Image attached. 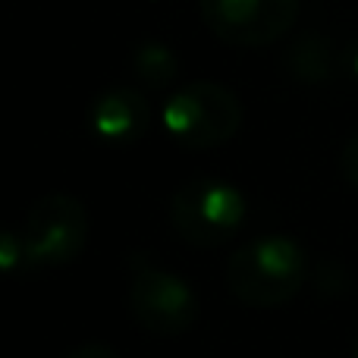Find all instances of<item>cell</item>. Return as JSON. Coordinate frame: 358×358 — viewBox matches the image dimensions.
<instances>
[{
    "mask_svg": "<svg viewBox=\"0 0 358 358\" xmlns=\"http://www.w3.org/2000/svg\"><path fill=\"white\" fill-rule=\"evenodd\" d=\"M286 66L296 79L302 82H327L334 76V57H330V44L317 35H305L299 44H292Z\"/></svg>",
    "mask_w": 358,
    "mask_h": 358,
    "instance_id": "cell-9",
    "label": "cell"
},
{
    "mask_svg": "<svg viewBox=\"0 0 358 358\" xmlns=\"http://www.w3.org/2000/svg\"><path fill=\"white\" fill-rule=\"evenodd\" d=\"M227 289L248 308H280L302 292L308 255L289 236H258L227 261Z\"/></svg>",
    "mask_w": 358,
    "mask_h": 358,
    "instance_id": "cell-1",
    "label": "cell"
},
{
    "mask_svg": "<svg viewBox=\"0 0 358 358\" xmlns=\"http://www.w3.org/2000/svg\"><path fill=\"white\" fill-rule=\"evenodd\" d=\"M340 173L358 192V129L346 138V145H343V151H340Z\"/></svg>",
    "mask_w": 358,
    "mask_h": 358,
    "instance_id": "cell-10",
    "label": "cell"
},
{
    "mask_svg": "<svg viewBox=\"0 0 358 358\" xmlns=\"http://www.w3.org/2000/svg\"><path fill=\"white\" fill-rule=\"evenodd\" d=\"M242 101L233 88L198 79L176 88L161 110V123L176 145L189 151H210L227 145L242 129Z\"/></svg>",
    "mask_w": 358,
    "mask_h": 358,
    "instance_id": "cell-2",
    "label": "cell"
},
{
    "mask_svg": "<svg viewBox=\"0 0 358 358\" xmlns=\"http://www.w3.org/2000/svg\"><path fill=\"white\" fill-rule=\"evenodd\" d=\"M245 195L227 179H189L170 198V223L189 245L217 248L245 223Z\"/></svg>",
    "mask_w": 358,
    "mask_h": 358,
    "instance_id": "cell-4",
    "label": "cell"
},
{
    "mask_svg": "<svg viewBox=\"0 0 358 358\" xmlns=\"http://www.w3.org/2000/svg\"><path fill=\"white\" fill-rule=\"evenodd\" d=\"M349 73H352L355 79H358V44H355L352 50H349Z\"/></svg>",
    "mask_w": 358,
    "mask_h": 358,
    "instance_id": "cell-12",
    "label": "cell"
},
{
    "mask_svg": "<svg viewBox=\"0 0 358 358\" xmlns=\"http://www.w3.org/2000/svg\"><path fill=\"white\" fill-rule=\"evenodd\" d=\"M129 308L132 317L155 336H179L195 327L198 321V296L182 277L151 264L136 261L132 264L129 286Z\"/></svg>",
    "mask_w": 358,
    "mask_h": 358,
    "instance_id": "cell-5",
    "label": "cell"
},
{
    "mask_svg": "<svg viewBox=\"0 0 358 358\" xmlns=\"http://www.w3.org/2000/svg\"><path fill=\"white\" fill-rule=\"evenodd\" d=\"M352 358H358V336H355V346H352Z\"/></svg>",
    "mask_w": 358,
    "mask_h": 358,
    "instance_id": "cell-13",
    "label": "cell"
},
{
    "mask_svg": "<svg viewBox=\"0 0 358 358\" xmlns=\"http://www.w3.org/2000/svg\"><path fill=\"white\" fill-rule=\"evenodd\" d=\"M92 132L107 145H132L151 129V104L136 88H107L88 110Z\"/></svg>",
    "mask_w": 358,
    "mask_h": 358,
    "instance_id": "cell-7",
    "label": "cell"
},
{
    "mask_svg": "<svg viewBox=\"0 0 358 358\" xmlns=\"http://www.w3.org/2000/svg\"><path fill=\"white\" fill-rule=\"evenodd\" d=\"M13 236L19 245L22 271L69 264L79 258L88 242V210L76 195L50 192L31 204L22 227Z\"/></svg>",
    "mask_w": 358,
    "mask_h": 358,
    "instance_id": "cell-3",
    "label": "cell"
},
{
    "mask_svg": "<svg viewBox=\"0 0 358 358\" xmlns=\"http://www.w3.org/2000/svg\"><path fill=\"white\" fill-rule=\"evenodd\" d=\"M66 358H120V355L110 346H104V343H85V346L73 349Z\"/></svg>",
    "mask_w": 358,
    "mask_h": 358,
    "instance_id": "cell-11",
    "label": "cell"
},
{
    "mask_svg": "<svg viewBox=\"0 0 358 358\" xmlns=\"http://www.w3.org/2000/svg\"><path fill=\"white\" fill-rule=\"evenodd\" d=\"M132 76L148 88H167L179 73V57L164 41H142L129 57Z\"/></svg>",
    "mask_w": 358,
    "mask_h": 358,
    "instance_id": "cell-8",
    "label": "cell"
},
{
    "mask_svg": "<svg viewBox=\"0 0 358 358\" xmlns=\"http://www.w3.org/2000/svg\"><path fill=\"white\" fill-rule=\"evenodd\" d=\"M210 35L229 48H267L299 22L302 0H198Z\"/></svg>",
    "mask_w": 358,
    "mask_h": 358,
    "instance_id": "cell-6",
    "label": "cell"
}]
</instances>
